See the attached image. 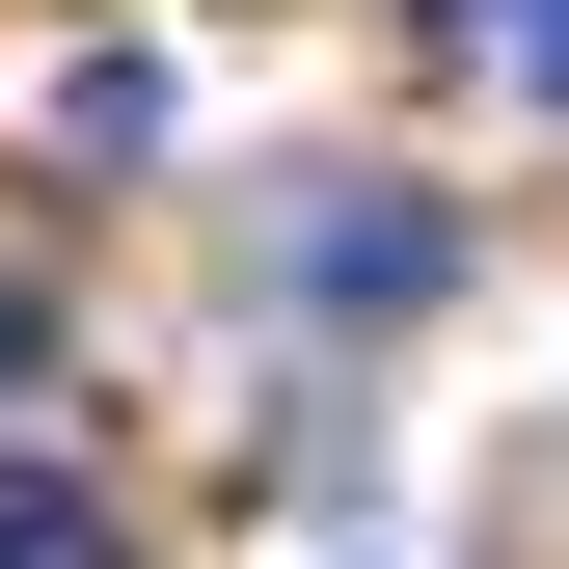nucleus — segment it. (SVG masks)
Wrapping results in <instances>:
<instances>
[{
	"instance_id": "f03ea898",
	"label": "nucleus",
	"mask_w": 569,
	"mask_h": 569,
	"mask_svg": "<svg viewBox=\"0 0 569 569\" xmlns=\"http://www.w3.org/2000/svg\"><path fill=\"white\" fill-rule=\"evenodd\" d=\"M461 28H488V54H516V82H542V109H569V0H461Z\"/></svg>"
},
{
	"instance_id": "7ed1b4c3",
	"label": "nucleus",
	"mask_w": 569,
	"mask_h": 569,
	"mask_svg": "<svg viewBox=\"0 0 569 569\" xmlns=\"http://www.w3.org/2000/svg\"><path fill=\"white\" fill-rule=\"evenodd\" d=\"M0 380H28V299H0Z\"/></svg>"
},
{
	"instance_id": "f257e3e1",
	"label": "nucleus",
	"mask_w": 569,
	"mask_h": 569,
	"mask_svg": "<svg viewBox=\"0 0 569 569\" xmlns=\"http://www.w3.org/2000/svg\"><path fill=\"white\" fill-rule=\"evenodd\" d=\"M0 569H136V542H109V488H82V461H0Z\"/></svg>"
}]
</instances>
